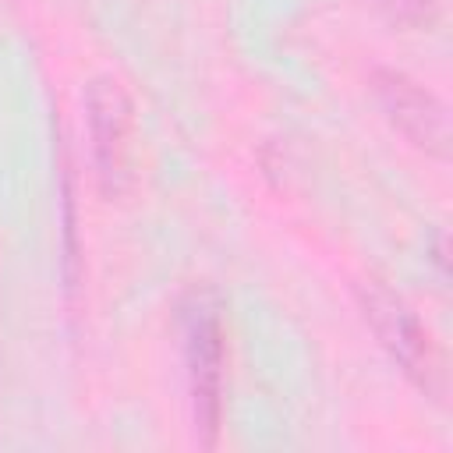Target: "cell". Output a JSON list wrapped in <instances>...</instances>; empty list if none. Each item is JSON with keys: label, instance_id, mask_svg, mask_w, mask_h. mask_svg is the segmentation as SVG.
I'll list each match as a JSON object with an SVG mask.
<instances>
[{"label": "cell", "instance_id": "1", "mask_svg": "<svg viewBox=\"0 0 453 453\" xmlns=\"http://www.w3.org/2000/svg\"><path fill=\"white\" fill-rule=\"evenodd\" d=\"M184 361L191 386V414L202 446L216 442L223 414V365H226V333L219 304L212 294L195 290L184 304Z\"/></svg>", "mask_w": 453, "mask_h": 453}, {"label": "cell", "instance_id": "2", "mask_svg": "<svg viewBox=\"0 0 453 453\" xmlns=\"http://www.w3.org/2000/svg\"><path fill=\"white\" fill-rule=\"evenodd\" d=\"M361 308L365 319L372 322L375 336L389 350V357L400 365V372L432 400L446 396V368L442 354L432 343V333L421 326V319L411 311V304L393 294L382 283H365L361 287Z\"/></svg>", "mask_w": 453, "mask_h": 453}, {"label": "cell", "instance_id": "3", "mask_svg": "<svg viewBox=\"0 0 453 453\" xmlns=\"http://www.w3.org/2000/svg\"><path fill=\"white\" fill-rule=\"evenodd\" d=\"M85 117L92 138L96 173L106 195H120L131 184V138L134 106L117 78H92L85 88Z\"/></svg>", "mask_w": 453, "mask_h": 453}, {"label": "cell", "instance_id": "4", "mask_svg": "<svg viewBox=\"0 0 453 453\" xmlns=\"http://www.w3.org/2000/svg\"><path fill=\"white\" fill-rule=\"evenodd\" d=\"M372 92L407 142H414L432 156L449 152V117L446 106L435 99V92H428L421 81H414L396 67H375Z\"/></svg>", "mask_w": 453, "mask_h": 453}, {"label": "cell", "instance_id": "5", "mask_svg": "<svg viewBox=\"0 0 453 453\" xmlns=\"http://www.w3.org/2000/svg\"><path fill=\"white\" fill-rule=\"evenodd\" d=\"M379 4L393 21L407 28H421L435 21V0H379Z\"/></svg>", "mask_w": 453, "mask_h": 453}]
</instances>
